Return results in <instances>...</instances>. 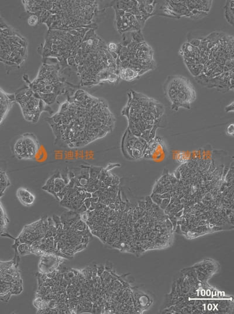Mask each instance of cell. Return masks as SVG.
<instances>
[{"label":"cell","instance_id":"1","mask_svg":"<svg viewBox=\"0 0 234 314\" xmlns=\"http://www.w3.org/2000/svg\"><path fill=\"white\" fill-rule=\"evenodd\" d=\"M67 98L56 114L45 119L54 134L55 145L83 148L112 132L116 118L104 100L80 88Z\"/></svg>","mask_w":234,"mask_h":314},{"label":"cell","instance_id":"2","mask_svg":"<svg viewBox=\"0 0 234 314\" xmlns=\"http://www.w3.org/2000/svg\"><path fill=\"white\" fill-rule=\"evenodd\" d=\"M80 49L81 55L77 75L80 78L81 87L90 88L104 83L119 82L116 59L108 51L106 43L96 34L95 30L90 29L87 32Z\"/></svg>","mask_w":234,"mask_h":314},{"label":"cell","instance_id":"3","mask_svg":"<svg viewBox=\"0 0 234 314\" xmlns=\"http://www.w3.org/2000/svg\"><path fill=\"white\" fill-rule=\"evenodd\" d=\"M165 109L162 104L145 95L131 91L128 101L122 111L128 119V124H133L142 133L152 130L155 122L163 117Z\"/></svg>","mask_w":234,"mask_h":314},{"label":"cell","instance_id":"4","mask_svg":"<svg viewBox=\"0 0 234 314\" xmlns=\"http://www.w3.org/2000/svg\"><path fill=\"white\" fill-rule=\"evenodd\" d=\"M167 99L171 103L172 110L180 108L191 109L197 98L194 85L188 78L181 75H169L163 85Z\"/></svg>","mask_w":234,"mask_h":314},{"label":"cell","instance_id":"5","mask_svg":"<svg viewBox=\"0 0 234 314\" xmlns=\"http://www.w3.org/2000/svg\"><path fill=\"white\" fill-rule=\"evenodd\" d=\"M14 97L16 102L20 104L26 121L37 123L43 112H47L52 115L51 107L47 105L39 95L32 91L28 86L19 89L14 94Z\"/></svg>","mask_w":234,"mask_h":314},{"label":"cell","instance_id":"6","mask_svg":"<svg viewBox=\"0 0 234 314\" xmlns=\"http://www.w3.org/2000/svg\"><path fill=\"white\" fill-rule=\"evenodd\" d=\"M14 261H0V300L7 302L11 295L21 293V280Z\"/></svg>","mask_w":234,"mask_h":314},{"label":"cell","instance_id":"7","mask_svg":"<svg viewBox=\"0 0 234 314\" xmlns=\"http://www.w3.org/2000/svg\"><path fill=\"white\" fill-rule=\"evenodd\" d=\"M40 143L33 133H24L18 138L13 146L14 155L20 160H31L36 157Z\"/></svg>","mask_w":234,"mask_h":314},{"label":"cell","instance_id":"8","mask_svg":"<svg viewBox=\"0 0 234 314\" xmlns=\"http://www.w3.org/2000/svg\"><path fill=\"white\" fill-rule=\"evenodd\" d=\"M69 182V178L67 173L64 174L61 173L60 170H57L47 180L42 189L58 199V194L62 191Z\"/></svg>","mask_w":234,"mask_h":314},{"label":"cell","instance_id":"9","mask_svg":"<svg viewBox=\"0 0 234 314\" xmlns=\"http://www.w3.org/2000/svg\"><path fill=\"white\" fill-rule=\"evenodd\" d=\"M145 145L140 141L139 137L133 135L128 129L125 131L122 137L121 141V150L123 155L129 160H133L132 151L136 149L143 153Z\"/></svg>","mask_w":234,"mask_h":314},{"label":"cell","instance_id":"10","mask_svg":"<svg viewBox=\"0 0 234 314\" xmlns=\"http://www.w3.org/2000/svg\"><path fill=\"white\" fill-rule=\"evenodd\" d=\"M15 102L14 95L7 94L0 89V124L4 120Z\"/></svg>","mask_w":234,"mask_h":314},{"label":"cell","instance_id":"11","mask_svg":"<svg viewBox=\"0 0 234 314\" xmlns=\"http://www.w3.org/2000/svg\"><path fill=\"white\" fill-rule=\"evenodd\" d=\"M116 13V26L117 31L124 34L136 31L125 16V12L122 10L114 9Z\"/></svg>","mask_w":234,"mask_h":314},{"label":"cell","instance_id":"12","mask_svg":"<svg viewBox=\"0 0 234 314\" xmlns=\"http://www.w3.org/2000/svg\"><path fill=\"white\" fill-rule=\"evenodd\" d=\"M159 1H137V9L140 15L146 21L150 17L155 16V7Z\"/></svg>","mask_w":234,"mask_h":314},{"label":"cell","instance_id":"13","mask_svg":"<svg viewBox=\"0 0 234 314\" xmlns=\"http://www.w3.org/2000/svg\"><path fill=\"white\" fill-rule=\"evenodd\" d=\"M17 197L23 205L30 207L34 204L35 196L27 189L20 188L17 191Z\"/></svg>","mask_w":234,"mask_h":314},{"label":"cell","instance_id":"14","mask_svg":"<svg viewBox=\"0 0 234 314\" xmlns=\"http://www.w3.org/2000/svg\"><path fill=\"white\" fill-rule=\"evenodd\" d=\"M10 185L11 182L7 173L0 167V199L4 196L6 190Z\"/></svg>","mask_w":234,"mask_h":314},{"label":"cell","instance_id":"15","mask_svg":"<svg viewBox=\"0 0 234 314\" xmlns=\"http://www.w3.org/2000/svg\"><path fill=\"white\" fill-rule=\"evenodd\" d=\"M226 5L224 7V15L225 20L231 25L234 24V1L229 0L227 1Z\"/></svg>","mask_w":234,"mask_h":314},{"label":"cell","instance_id":"16","mask_svg":"<svg viewBox=\"0 0 234 314\" xmlns=\"http://www.w3.org/2000/svg\"><path fill=\"white\" fill-rule=\"evenodd\" d=\"M9 223L8 218L4 210V207L0 202V236L7 233V226Z\"/></svg>","mask_w":234,"mask_h":314},{"label":"cell","instance_id":"17","mask_svg":"<svg viewBox=\"0 0 234 314\" xmlns=\"http://www.w3.org/2000/svg\"><path fill=\"white\" fill-rule=\"evenodd\" d=\"M213 1H194L195 9L209 13L212 8Z\"/></svg>","mask_w":234,"mask_h":314},{"label":"cell","instance_id":"18","mask_svg":"<svg viewBox=\"0 0 234 314\" xmlns=\"http://www.w3.org/2000/svg\"><path fill=\"white\" fill-rule=\"evenodd\" d=\"M208 14L209 13L194 9L190 11L188 15H187L186 17L193 20H198L204 18L205 17H206L208 15Z\"/></svg>","mask_w":234,"mask_h":314},{"label":"cell","instance_id":"19","mask_svg":"<svg viewBox=\"0 0 234 314\" xmlns=\"http://www.w3.org/2000/svg\"><path fill=\"white\" fill-rule=\"evenodd\" d=\"M39 23V19L37 14H32L28 19V24L31 27H35Z\"/></svg>","mask_w":234,"mask_h":314},{"label":"cell","instance_id":"20","mask_svg":"<svg viewBox=\"0 0 234 314\" xmlns=\"http://www.w3.org/2000/svg\"><path fill=\"white\" fill-rule=\"evenodd\" d=\"M76 229H77L79 231H86L88 228V225L86 222H83V220L81 219L78 220V222L76 223Z\"/></svg>","mask_w":234,"mask_h":314},{"label":"cell","instance_id":"21","mask_svg":"<svg viewBox=\"0 0 234 314\" xmlns=\"http://www.w3.org/2000/svg\"><path fill=\"white\" fill-rule=\"evenodd\" d=\"M108 51L110 52V53H116L118 51L119 43H117L114 42H111L108 43L107 45Z\"/></svg>","mask_w":234,"mask_h":314},{"label":"cell","instance_id":"22","mask_svg":"<svg viewBox=\"0 0 234 314\" xmlns=\"http://www.w3.org/2000/svg\"><path fill=\"white\" fill-rule=\"evenodd\" d=\"M151 198L155 204L159 206L161 202H162V199L161 198L160 194H152L150 196Z\"/></svg>","mask_w":234,"mask_h":314},{"label":"cell","instance_id":"23","mask_svg":"<svg viewBox=\"0 0 234 314\" xmlns=\"http://www.w3.org/2000/svg\"><path fill=\"white\" fill-rule=\"evenodd\" d=\"M171 202V198L163 199L159 205L160 209L164 211L167 208Z\"/></svg>","mask_w":234,"mask_h":314},{"label":"cell","instance_id":"24","mask_svg":"<svg viewBox=\"0 0 234 314\" xmlns=\"http://www.w3.org/2000/svg\"><path fill=\"white\" fill-rule=\"evenodd\" d=\"M135 17H136V19L137 20V22L139 23L140 27H141L142 28L144 27L146 20L140 15L135 16Z\"/></svg>","mask_w":234,"mask_h":314},{"label":"cell","instance_id":"25","mask_svg":"<svg viewBox=\"0 0 234 314\" xmlns=\"http://www.w3.org/2000/svg\"><path fill=\"white\" fill-rule=\"evenodd\" d=\"M228 136H234V124L233 123L228 125L225 131Z\"/></svg>","mask_w":234,"mask_h":314},{"label":"cell","instance_id":"26","mask_svg":"<svg viewBox=\"0 0 234 314\" xmlns=\"http://www.w3.org/2000/svg\"><path fill=\"white\" fill-rule=\"evenodd\" d=\"M169 218L170 221H171L173 227H174V229H176L177 225V217H176L175 216H169Z\"/></svg>","mask_w":234,"mask_h":314},{"label":"cell","instance_id":"27","mask_svg":"<svg viewBox=\"0 0 234 314\" xmlns=\"http://www.w3.org/2000/svg\"><path fill=\"white\" fill-rule=\"evenodd\" d=\"M234 101H233L232 103H231L229 105H228L226 107H225V112H234Z\"/></svg>","mask_w":234,"mask_h":314},{"label":"cell","instance_id":"28","mask_svg":"<svg viewBox=\"0 0 234 314\" xmlns=\"http://www.w3.org/2000/svg\"><path fill=\"white\" fill-rule=\"evenodd\" d=\"M104 271L105 267L104 266L98 267V275L99 276V277H101L102 273H103Z\"/></svg>","mask_w":234,"mask_h":314},{"label":"cell","instance_id":"29","mask_svg":"<svg viewBox=\"0 0 234 314\" xmlns=\"http://www.w3.org/2000/svg\"><path fill=\"white\" fill-rule=\"evenodd\" d=\"M160 197L162 199H167V198H171V194L169 193H165L163 194H160Z\"/></svg>","mask_w":234,"mask_h":314},{"label":"cell","instance_id":"30","mask_svg":"<svg viewBox=\"0 0 234 314\" xmlns=\"http://www.w3.org/2000/svg\"><path fill=\"white\" fill-rule=\"evenodd\" d=\"M113 269V264L110 262H107L106 265L105 267V270H106V271L110 272Z\"/></svg>","mask_w":234,"mask_h":314},{"label":"cell","instance_id":"31","mask_svg":"<svg viewBox=\"0 0 234 314\" xmlns=\"http://www.w3.org/2000/svg\"><path fill=\"white\" fill-rule=\"evenodd\" d=\"M83 203L85 205V206H86V207L87 208V210L90 207L91 204H92V202H91L90 198L85 199L84 200Z\"/></svg>","mask_w":234,"mask_h":314},{"label":"cell","instance_id":"32","mask_svg":"<svg viewBox=\"0 0 234 314\" xmlns=\"http://www.w3.org/2000/svg\"><path fill=\"white\" fill-rule=\"evenodd\" d=\"M138 203L139 207L144 209V210H146L145 202L139 201Z\"/></svg>","mask_w":234,"mask_h":314},{"label":"cell","instance_id":"33","mask_svg":"<svg viewBox=\"0 0 234 314\" xmlns=\"http://www.w3.org/2000/svg\"><path fill=\"white\" fill-rule=\"evenodd\" d=\"M182 213H183L182 210L178 211L177 214H175V216L177 218L180 217L181 216V215H182Z\"/></svg>","mask_w":234,"mask_h":314}]
</instances>
